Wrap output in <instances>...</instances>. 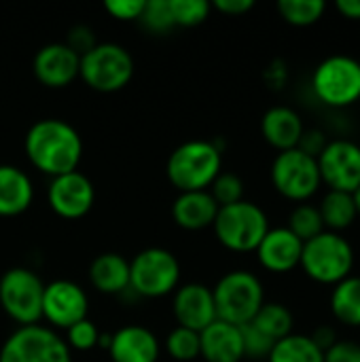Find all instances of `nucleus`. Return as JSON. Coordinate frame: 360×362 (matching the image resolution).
I'll return each instance as SVG.
<instances>
[{
	"instance_id": "obj_1",
	"label": "nucleus",
	"mask_w": 360,
	"mask_h": 362,
	"mask_svg": "<svg viewBox=\"0 0 360 362\" xmlns=\"http://www.w3.org/2000/svg\"><path fill=\"white\" fill-rule=\"evenodd\" d=\"M23 148L32 168L49 178L76 172L83 157L79 132L62 119L36 121L25 134Z\"/></svg>"
},
{
	"instance_id": "obj_2",
	"label": "nucleus",
	"mask_w": 360,
	"mask_h": 362,
	"mask_svg": "<svg viewBox=\"0 0 360 362\" xmlns=\"http://www.w3.org/2000/svg\"><path fill=\"white\" fill-rule=\"evenodd\" d=\"M223 151L210 140H189L172 151L166 163V174L178 193L208 191L214 178L223 172Z\"/></svg>"
},
{
	"instance_id": "obj_3",
	"label": "nucleus",
	"mask_w": 360,
	"mask_h": 362,
	"mask_svg": "<svg viewBox=\"0 0 360 362\" xmlns=\"http://www.w3.org/2000/svg\"><path fill=\"white\" fill-rule=\"evenodd\" d=\"M354 261V246L342 233L323 231L316 238L303 242L299 267L310 280L335 286L352 276Z\"/></svg>"
},
{
	"instance_id": "obj_4",
	"label": "nucleus",
	"mask_w": 360,
	"mask_h": 362,
	"mask_svg": "<svg viewBox=\"0 0 360 362\" xmlns=\"http://www.w3.org/2000/svg\"><path fill=\"white\" fill-rule=\"evenodd\" d=\"M212 297L216 318L236 327L248 325L265 303V291L261 280L246 269H233L225 274L214 284Z\"/></svg>"
},
{
	"instance_id": "obj_5",
	"label": "nucleus",
	"mask_w": 360,
	"mask_h": 362,
	"mask_svg": "<svg viewBox=\"0 0 360 362\" xmlns=\"http://www.w3.org/2000/svg\"><path fill=\"white\" fill-rule=\"evenodd\" d=\"M214 238L231 252H255L265 233L269 231V218L265 210L248 199L219 208L212 223Z\"/></svg>"
},
{
	"instance_id": "obj_6",
	"label": "nucleus",
	"mask_w": 360,
	"mask_h": 362,
	"mask_svg": "<svg viewBox=\"0 0 360 362\" xmlns=\"http://www.w3.org/2000/svg\"><path fill=\"white\" fill-rule=\"evenodd\" d=\"M134 76V57L117 42H95L81 55L79 78L93 91H121Z\"/></svg>"
},
{
	"instance_id": "obj_7",
	"label": "nucleus",
	"mask_w": 360,
	"mask_h": 362,
	"mask_svg": "<svg viewBox=\"0 0 360 362\" xmlns=\"http://www.w3.org/2000/svg\"><path fill=\"white\" fill-rule=\"evenodd\" d=\"M180 284V263L166 248H144L129 261V288L144 299L172 295Z\"/></svg>"
},
{
	"instance_id": "obj_8",
	"label": "nucleus",
	"mask_w": 360,
	"mask_h": 362,
	"mask_svg": "<svg viewBox=\"0 0 360 362\" xmlns=\"http://www.w3.org/2000/svg\"><path fill=\"white\" fill-rule=\"evenodd\" d=\"M42 293L45 282L28 267H11L0 276V308L17 327L40 325Z\"/></svg>"
},
{
	"instance_id": "obj_9",
	"label": "nucleus",
	"mask_w": 360,
	"mask_h": 362,
	"mask_svg": "<svg viewBox=\"0 0 360 362\" xmlns=\"http://www.w3.org/2000/svg\"><path fill=\"white\" fill-rule=\"evenodd\" d=\"M316 98L329 108H348L360 100V62L350 55L323 59L312 74Z\"/></svg>"
},
{
	"instance_id": "obj_10",
	"label": "nucleus",
	"mask_w": 360,
	"mask_h": 362,
	"mask_svg": "<svg viewBox=\"0 0 360 362\" xmlns=\"http://www.w3.org/2000/svg\"><path fill=\"white\" fill-rule=\"evenodd\" d=\"M0 362H72L68 344L45 325L17 327L0 348Z\"/></svg>"
},
{
	"instance_id": "obj_11",
	"label": "nucleus",
	"mask_w": 360,
	"mask_h": 362,
	"mask_svg": "<svg viewBox=\"0 0 360 362\" xmlns=\"http://www.w3.org/2000/svg\"><path fill=\"white\" fill-rule=\"evenodd\" d=\"M269 176H272L274 189L282 197L291 202H299V204H306L323 187L316 159L306 155L299 148L278 153L272 163Z\"/></svg>"
},
{
	"instance_id": "obj_12",
	"label": "nucleus",
	"mask_w": 360,
	"mask_h": 362,
	"mask_svg": "<svg viewBox=\"0 0 360 362\" xmlns=\"http://www.w3.org/2000/svg\"><path fill=\"white\" fill-rule=\"evenodd\" d=\"M323 185L329 191L354 193L360 187V144L354 140H329L316 159Z\"/></svg>"
},
{
	"instance_id": "obj_13",
	"label": "nucleus",
	"mask_w": 360,
	"mask_h": 362,
	"mask_svg": "<svg viewBox=\"0 0 360 362\" xmlns=\"http://www.w3.org/2000/svg\"><path fill=\"white\" fill-rule=\"evenodd\" d=\"M89 297L87 291L72 280H53L45 284L42 293V320L49 329H70L87 318Z\"/></svg>"
},
{
	"instance_id": "obj_14",
	"label": "nucleus",
	"mask_w": 360,
	"mask_h": 362,
	"mask_svg": "<svg viewBox=\"0 0 360 362\" xmlns=\"http://www.w3.org/2000/svg\"><path fill=\"white\" fill-rule=\"evenodd\" d=\"M47 204L59 218L79 221L87 216L95 204L93 182L79 170L55 176L47 187Z\"/></svg>"
},
{
	"instance_id": "obj_15",
	"label": "nucleus",
	"mask_w": 360,
	"mask_h": 362,
	"mask_svg": "<svg viewBox=\"0 0 360 362\" xmlns=\"http://www.w3.org/2000/svg\"><path fill=\"white\" fill-rule=\"evenodd\" d=\"M81 55L66 42H49L34 55L32 70L40 85L49 89H64L79 78Z\"/></svg>"
},
{
	"instance_id": "obj_16",
	"label": "nucleus",
	"mask_w": 360,
	"mask_h": 362,
	"mask_svg": "<svg viewBox=\"0 0 360 362\" xmlns=\"http://www.w3.org/2000/svg\"><path fill=\"white\" fill-rule=\"evenodd\" d=\"M172 312L178 327L191 329L195 333H202L206 327L219 320L212 288L202 282H189L178 286L172 297Z\"/></svg>"
},
{
	"instance_id": "obj_17",
	"label": "nucleus",
	"mask_w": 360,
	"mask_h": 362,
	"mask_svg": "<svg viewBox=\"0 0 360 362\" xmlns=\"http://www.w3.org/2000/svg\"><path fill=\"white\" fill-rule=\"evenodd\" d=\"M255 252L263 269L272 274H289L301 263L303 242L289 227H269Z\"/></svg>"
},
{
	"instance_id": "obj_18",
	"label": "nucleus",
	"mask_w": 360,
	"mask_h": 362,
	"mask_svg": "<svg viewBox=\"0 0 360 362\" xmlns=\"http://www.w3.org/2000/svg\"><path fill=\"white\" fill-rule=\"evenodd\" d=\"M106 348L112 362H157L161 356V344L157 335L140 325L121 327L110 335Z\"/></svg>"
},
{
	"instance_id": "obj_19",
	"label": "nucleus",
	"mask_w": 360,
	"mask_h": 362,
	"mask_svg": "<svg viewBox=\"0 0 360 362\" xmlns=\"http://www.w3.org/2000/svg\"><path fill=\"white\" fill-rule=\"evenodd\" d=\"M199 358L206 362H242L244 344L242 329L223 320H214L199 333Z\"/></svg>"
},
{
	"instance_id": "obj_20",
	"label": "nucleus",
	"mask_w": 360,
	"mask_h": 362,
	"mask_svg": "<svg viewBox=\"0 0 360 362\" xmlns=\"http://www.w3.org/2000/svg\"><path fill=\"white\" fill-rule=\"evenodd\" d=\"M303 132V119L291 106H272L261 119V134L267 144L278 148V153L297 148Z\"/></svg>"
},
{
	"instance_id": "obj_21",
	"label": "nucleus",
	"mask_w": 360,
	"mask_h": 362,
	"mask_svg": "<svg viewBox=\"0 0 360 362\" xmlns=\"http://www.w3.org/2000/svg\"><path fill=\"white\" fill-rule=\"evenodd\" d=\"M219 214V204L208 191L178 193L172 204V218L178 227L187 231H202L212 227Z\"/></svg>"
},
{
	"instance_id": "obj_22",
	"label": "nucleus",
	"mask_w": 360,
	"mask_h": 362,
	"mask_svg": "<svg viewBox=\"0 0 360 362\" xmlns=\"http://www.w3.org/2000/svg\"><path fill=\"white\" fill-rule=\"evenodd\" d=\"M34 202L32 178L17 165H0V216L11 218L23 214Z\"/></svg>"
},
{
	"instance_id": "obj_23",
	"label": "nucleus",
	"mask_w": 360,
	"mask_h": 362,
	"mask_svg": "<svg viewBox=\"0 0 360 362\" xmlns=\"http://www.w3.org/2000/svg\"><path fill=\"white\" fill-rule=\"evenodd\" d=\"M89 282L102 295H121L129 288V261L119 252L98 255L89 265Z\"/></svg>"
},
{
	"instance_id": "obj_24",
	"label": "nucleus",
	"mask_w": 360,
	"mask_h": 362,
	"mask_svg": "<svg viewBox=\"0 0 360 362\" xmlns=\"http://www.w3.org/2000/svg\"><path fill=\"white\" fill-rule=\"evenodd\" d=\"M318 212L323 216L325 231H333V233H342L350 229L359 218L352 193H344V191H329L318 204Z\"/></svg>"
},
{
	"instance_id": "obj_25",
	"label": "nucleus",
	"mask_w": 360,
	"mask_h": 362,
	"mask_svg": "<svg viewBox=\"0 0 360 362\" xmlns=\"http://www.w3.org/2000/svg\"><path fill=\"white\" fill-rule=\"evenodd\" d=\"M331 312L337 322L360 329V276H350L333 286Z\"/></svg>"
},
{
	"instance_id": "obj_26",
	"label": "nucleus",
	"mask_w": 360,
	"mask_h": 362,
	"mask_svg": "<svg viewBox=\"0 0 360 362\" xmlns=\"http://www.w3.org/2000/svg\"><path fill=\"white\" fill-rule=\"evenodd\" d=\"M250 325L255 329H259L272 341H280V339H284V337H289L293 333L295 318H293L291 310L284 303L265 301L261 305V310L257 312V316L250 320Z\"/></svg>"
},
{
	"instance_id": "obj_27",
	"label": "nucleus",
	"mask_w": 360,
	"mask_h": 362,
	"mask_svg": "<svg viewBox=\"0 0 360 362\" xmlns=\"http://www.w3.org/2000/svg\"><path fill=\"white\" fill-rule=\"evenodd\" d=\"M267 362H325V352L312 341L310 335L291 333L276 341Z\"/></svg>"
},
{
	"instance_id": "obj_28",
	"label": "nucleus",
	"mask_w": 360,
	"mask_h": 362,
	"mask_svg": "<svg viewBox=\"0 0 360 362\" xmlns=\"http://www.w3.org/2000/svg\"><path fill=\"white\" fill-rule=\"evenodd\" d=\"M276 6L280 17L297 28H306L320 21L327 11L325 0H280Z\"/></svg>"
},
{
	"instance_id": "obj_29",
	"label": "nucleus",
	"mask_w": 360,
	"mask_h": 362,
	"mask_svg": "<svg viewBox=\"0 0 360 362\" xmlns=\"http://www.w3.org/2000/svg\"><path fill=\"white\" fill-rule=\"evenodd\" d=\"M301 242H308L312 238H316L318 233L325 231L323 225V216L318 212V206L314 204H297L289 216V225H286Z\"/></svg>"
},
{
	"instance_id": "obj_30",
	"label": "nucleus",
	"mask_w": 360,
	"mask_h": 362,
	"mask_svg": "<svg viewBox=\"0 0 360 362\" xmlns=\"http://www.w3.org/2000/svg\"><path fill=\"white\" fill-rule=\"evenodd\" d=\"M166 352L178 362H193L199 358L202 348H199V333L185 329V327H176L168 333L166 344H163Z\"/></svg>"
},
{
	"instance_id": "obj_31",
	"label": "nucleus",
	"mask_w": 360,
	"mask_h": 362,
	"mask_svg": "<svg viewBox=\"0 0 360 362\" xmlns=\"http://www.w3.org/2000/svg\"><path fill=\"white\" fill-rule=\"evenodd\" d=\"M170 11H172L174 25L195 28L208 19L212 4L206 0H170Z\"/></svg>"
},
{
	"instance_id": "obj_32",
	"label": "nucleus",
	"mask_w": 360,
	"mask_h": 362,
	"mask_svg": "<svg viewBox=\"0 0 360 362\" xmlns=\"http://www.w3.org/2000/svg\"><path fill=\"white\" fill-rule=\"evenodd\" d=\"M208 193L214 197L219 208L238 204V202L244 199V180L233 172H221L214 178V182L210 185Z\"/></svg>"
},
{
	"instance_id": "obj_33",
	"label": "nucleus",
	"mask_w": 360,
	"mask_h": 362,
	"mask_svg": "<svg viewBox=\"0 0 360 362\" xmlns=\"http://www.w3.org/2000/svg\"><path fill=\"white\" fill-rule=\"evenodd\" d=\"M140 23L153 34H166L174 28L170 0H146L140 15Z\"/></svg>"
},
{
	"instance_id": "obj_34",
	"label": "nucleus",
	"mask_w": 360,
	"mask_h": 362,
	"mask_svg": "<svg viewBox=\"0 0 360 362\" xmlns=\"http://www.w3.org/2000/svg\"><path fill=\"white\" fill-rule=\"evenodd\" d=\"M100 339H102V335H100L98 327L89 318H85V320L72 325L70 329H66V337H64V341L68 344L70 352L72 350H76V352H89L95 346H100Z\"/></svg>"
},
{
	"instance_id": "obj_35",
	"label": "nucleus",
	"mask_w": 360,
	"mask_h": 362,
	"mask_svg": "<svg viewBox=\"0 0 360 362\" xmlns=\"http://www.w3.org/2000/svg\"><path fill=\"white\" fill-rule=\"evenodd\" d=\"M242 329V344H244V358L250 361H267L276 341L265 337L259 329H255L250 322L240 327Z\"/></svg>"
},
{
	"instance_id": "obj_36",
	"label": "nucleus",
	"mask_w": 360,
	"mask_h": 362,
	"mask_svg": "<svg viewBox=\"0 0 360 362\" xmlns=\"http://www.w3.org/2000/svg\"><path fill=\"white\" fill-rule=\"evenodd\" d=\"M144 2L146 0H108L104 8L117 21H140Z\"/></svg>"
},
{
	"instance_id": "obj_37",
	"label": "nucleus",
	"mask_w": 360,
	"mask_h": 362,
	"mask_svg": "<svg viewBox=\"0 0 360 362\" xmlns=\"http://www.w3.org/2000/svg\"><path fill=\"white\" fill-rule=\"evenodd\" d=\"M325 362H360V344L350 339H337L325 352Z\"/></svg>"
},
{
	"instance_id": "obj_38",
	"label": "nucleus",
	"mask_w": 360,
	"mask_h": 362,
	"mask_svg": "<svg viewBox=\"0 0 360 362\" xmlns=\"http://www.w3.org/2000/svg\"><path fill=\"white\" fill-rule=\"evenodd\" d=\"M329 144V138L323 129H306L301 140H299V151H303L306 155L318 159V155L325 151V146Z\"/></svg>"
},
{
	"instance_id": "obj_39",
	"label": "nucleus",
	"mask_w": 360,
	"mask_h": 362,
	"mask_svg": "<svg viewBox=\"0 0 360 362\" xmlns=\"http://www.w3.org/2000/svg\"><path fill=\"white\" fill-rule=\"evenodd\" d=\"M66 45H68L72 51H76L79 55L87 53V51L95 45V38H93L91 28H87V25H74V28L68 32Z\"/></svg>"
},
{
	"instance_id": "obj_40",
	"label": "nucleus",
	"mask_w": 360,
	"mask_h": 362,
	"mask_svg": "<svg viewBox=\"0 0 360 362\" xmlns=\"http://www.w3.org/2000/svg\"><path fill=\"white\" fill-rule=\"evenodd\" d=\"M252 6H255L252 0H214L212 2V8H216L229 17H240V15L248 13Z\"/></svg>"
},
{
	"instance_id": "obj_41",
	"label": "nucleus",
	"mask_w": 360,
	"mask_h": 362,
	"mask_svg": "<svg viewBox=\"0 0 360 362\" xmlns=\"http://www.w3.org/2000/svg\"><path fill=\"white\" fill-rule=\"evenodd\" d=\"M310 337H312V341H314L323 352H327V350L337 341V331H335L333 327H329V325H323V327H316V331H314Z\"/></svg>"
},
{
	"instance_id": "obj_42",
	"label": "nucleus",
	"mask_w": 360,
	"mask_h": 362,
	"mask_svg": "<svg viewBox=\"0 0 360 362\" xmlns=\"http://www.w3.org/2000/svg\"><path fill=\"white\" fill-rule=\"evenodd\" d=\"M335 8L352 21H360V0H337Z\"/></svg>"
},
{
	"instance_id": "obj_43",
	"label": "nucleus",
	"mask_w": 360,
	"mask_h": 362,
	"mask_svg": "<svg viewBox=\"0 0 360 362\" xmlns=\"http://www.w3.org/2000/svg\"><path fill=\"white\" fill-rule=\"evenodd\" d=\"M352 199H354V206H356V212H359L360 216V187L352 193Z\"/></svg>"
}]
</instances>
